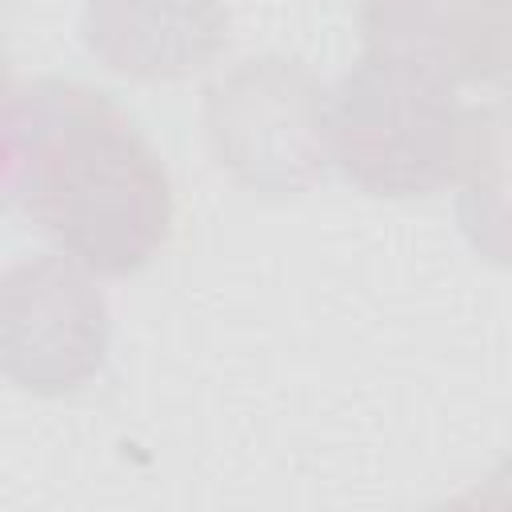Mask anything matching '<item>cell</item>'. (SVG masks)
Returning a JSON list of instances; mask_svg holds the SVG:
<instances>
[{
	"label": "cell",
	"instance_id": "obj_1",
	"mask_svg": "<svg viewBox=\"0 0 512 512\" xmlns=\"http://www.w3.org/2000/svg\"><path fill=\"white\" fill-rule=\"evenodd\" d=\"M12 204L96 276L144 268L172 228V184L136 120L100 88L32 80L8 92Z\"/></svg>",
	"mask_w": 512,
	"mask_h": 512
},
{
	"label": "cell",
	"instance_id": "obj_2",
	"mask_svg": "<svg viewBox=\"0 0 512 512\" xmlns=\"http://www.w3.org/2000/svg\"><path fill=\"white\" fill-rule=\"evenodd\" d=\"M476 108L456 84L368 52L328 92V152L340 176L372 196H428L460 184L472 160Z\"/></svg>",
	"mask_w": 512,
	"mask_h": 512
},
{
	"label": "cell",
	"instance_id": "obj_3",
	"mask_svg": "<svg viewBox=\"0 0 512 512\" xmlns=\"http://www.w3.org/2000/svg\"><path fill=\"white\" fill-rule=\"evenodd\" d=\"M212 152L256 192H304L332 164L328 92L296 60H244L208 88Z\"/></svg>",
	"mask_w": 512,
	"mask_h": 512
},
{
	"label": "cell",
	"instance_id": "obj_4",
	"mask_svg": "<svg viewBox=\"0 0 512 512\" xmlns=\"http://www.w3.org/2000/svg\"><path fill=\"white\" fill-rule=\"evenodd\" d=\"M96 272L48 252L4 272V372L24 392L60 396L88 384L108 356L112 316Z\"/></svg>",
	"mask_w": 512,
	"mask_h": 512
},
{
	"label": "cell",
	"instance_id": "obj_5",
	"mask_svg": "<svg viewBox=\"0 0 512 512\" xmlns=\"http://www.w3.org/2000/svg\"><path fill=\"white\" fill-rule=\"evenodd\" d=\"M368 52L416 64L448 84L492 80L512 64L504 0H364Z\"/></svg>",
	"mask_w": 512,
	"mask_h": 512
},
{
	"label": "cell",
	"instance_id": "obj_6",
	"mask_svg": "<svg viewBox=\"0 0 512 512\" xmlns=\"http://www.w3.org/2000/svg\"><path fill=\"white\" fill-rule=\"evenodd\" d=\"M228 32V0H88L84 40L104 68L176 80L204 68Z\"/></svg>",
	"mask_w": 512,
	"mask_h": 512
},
{
	"label": "cell",
	"instance_id": "obj_7",
	"mask_svg": "<svg viewBox=\"0 0 512 512\" xmlns=\"http://www.w3.org/2000/svg\"><path fill=\"white\" fill-rule=\"evenodd\" d=\"M504 4H508V16H512V0H504Z\"/></svg>",
	"mask_w": 512,
	"mask_h": 512
}]
</instances>
